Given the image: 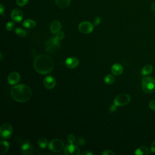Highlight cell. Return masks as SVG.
<instances>
[{"label": "cell", "instance_id": "35", "mask_svg": "<svg viewBox=\"0 0 155 155\" xmlns=\"http://www.w3.org/2000/svg\"><path fill=\"white\" fill-rule=\"evenodd\" d=\"M82 155H93L94 154V153H93L92 152H90V151H85L84 152H83L82 153Z\"/></svg>", "mask_w": 155, "mask_h": 155}, {"label": "cell", "instance_id": "15", "mask_svg": "<svg viewBox=\"0 0 155 155\" xmlns=\"http://www.w3.org/2000/svg\"><path fill=\"white\" fill-rule=\"evenodd\" d=\"M61 27H62L61 23L59 21H58V20L53 21L51 23L50 26V31L52 33L55 34L60 31V30L61 29Z\"/></svg>", "mask_w": 155, "mask_h": 155}, {"label": "cell", "instance_id": "23", "mask_svg": "<svg viewBox=\"0 0 155 155\" xmlns=\"http://www.w3.org/2000/svg\"><path fill=\"white\" fill-rule=\"evenodd\" d=\"M114 81H115L114 77L113 75L110 74L105 76V77L104 78V81L107 84H111L114 82Z\"/></svg>", "mask_w": 155, "mask_h": 155}, {"label": "cell", "instance_id": "19", "mask_svg": "<svg viewBox=\"0 0 155 155\" xmlns=\"http://www.w3.org/2000/svg\"><path fill=\"white\" fill-rule=\"evenodd\" d=\"M134 153L137 155H147L149 154V150L146 146H141L136 150Z\"/></svg>", "mask_w": 155, "mask_h": 155}, {"label": "cell", "instance_id": "29", "mask_svg": "<svg viewBox=\"0 0 155 155\" xmlns=\"http://www.w3.org/2000/svg\"><path fill=\"white\" fill-rule=\"evenodd\" d=\"M85 143V140L84 138L79 137L78 139V140L76 141V144L78 145H83Z\"/></svg>", "mask_w": 155, "mask_h": 155}, {"label": "cell", "instance_id": "20", "mask_svg": "<svg viewBox=\"0 0 155 155\" xmlns=\"http://www.w3.org/2000/svg\"><path fill=\"white\" fill-rule=\"evenodd\" d=\"M22 25L25 28H34L36 25V23L34 20H32L30 19H25L22 22Z\"/></svg>", "mask_w": 155, "mask_h": 155}, {"label": "cell", "instance_id": "7", "mask_svg": "<svg viewBox=\"0 0 155 155\" xmlns=\"http://www.w3.org/2000/svg\"><path fill=\"white\" fill-rule=\"evenodd\" d=\"M131 100L130 96L127 94H121L118 95L114 99V104L116 106H124L127 105Z\"/></svg>", "mask_w": 155, "mask_h": 155}, {"label": "cell", "instance_id": "1", "mask_svg": "<svg viewBox=\"0 0 155 155\" xmlns=\"http://www.w3.org/2000/svg\"><path fill=\"white\" fill-rule=\"evenodd\" d=\"M35 70L42 74L50 73L53 69V62L50 57L45 54L37 56L33 62Z\"/></svg>", "mask_w": 155, "mask_h": 155}, {"label": "cell", "instance_id": "16", "mask_svg": "<svg viewBox=\"0 0 155 155\" xmlns=\"http://www.w3.org/2000/svg\"><path fill=\"white\" fill-rule=\"evenodd\" d=\"M111 70L113 74L119 76L123 72V67L119 64H114L111 67Z\"/></svg>", "mask_w": 155, "mask_h": 155}, {"label": "cell", "instance_id": "24", "mask_svg": "<svg viewBox=\"0 0 155 155\" xmlns=\"http://www.w3.org/2000/svg\"><path fill=\"white\" fill-rule=\"evenodd\" d=\"M15 33L17 34V35H18L21 37H25L27 35V31L25 30H24L21 28H19V27H18L15 29Z\"/></svg>", "mask_w": 155, "mask_h": 155}, {"label": "cell", "instance_id": "11", "mask_svg": "<svg viewBox=\"0 0 155 155\" xmlns=\"http://www.w3.org/2000/svg\"><path fill=\"white\" fill-rule=\"evenodd\" d=\"M11 18L15 22H19L22 20L23 13L21 10L15 8L11 12Z\"/></svg>", "mask_w": 155, "mask_h": 155}, {"label": "cell", "instance_id": "8", "mask_svg": "<svg viewBox=\"0 0 155 155\" xmlns=\"http://www.w3.org/2000/svg\"><path fill=\"white\" fill-rule=\"evenodd\" d=\"M79 30L84 34H88L93 31L94 25L88 21H83L78 26Z\"/></svg>", "mask_w": 155, "mask_h": 155}, {"label": "cell", "instance_id": "36", "mask_svg": "<svg viewBox=\"0 0 155 155\" xmlns=\"http://www.w3.org/2000/svg\"><path fill=\"white\" fill-rule=\"evenodd\" d=\"M4 8L2 5V4L0 5V13L2 15H4Z\"/></svg>", "mask_w": 155, "mask_h": 155}, {"label": "cell", "instance_id": "33", "mask_svg": "<svg viewBox=\"0 0 155 155\" xmlns=\"http://www.w3.org/2000/svg\"><path fill=\"white\" fill-rule=\"evenodd\" d=\"M151 151L152 153H155V140L151 144Z\"/></svg>", "mask_w": 155, "mask_h": 155}, {"label": "cell", "instance_id": "22", "mask_svg": "<svg viewBox=\"0 0 155 155\" xmlns=\"http://www.w3.org/2000/svg\"><path fill=\"white\" fill-rule=\"evenodd\" d=\"M38 144L41 148H45L48 145V141L45 137H41L38 139Z\"/></svg>", "mask_w": 155, "mask_h": 155}, {"label": "cell", "instance_id": "9", "mask_svg": "<svg viewBox=\"0 0 155 155\" xmlns=\"http://www.w3.org/2000/svg\"><path fill=\"white\" fill-rule=\"evenodd\" d=\"M64 154L65 155H79L80 154V150L77 145L70 143L65 147L64 149Z\"/></svg>", "mask_w": 155, "mask_h": 155}, {"label": "cell", "instance_id": "4", "mask_svg": "<svg viewBox=\"0 0 155 155\" xmlns=\"http://www.w3.org/2000/svg\"><path fill=\"white\" fill-rule=\"evenodd\" d=\"M60 47V41L54 38L48 40L45 44V48L47 52L49 53H54Z\"/></svg>", "mask_w": 155, "mask_h": 155}, {"label": "cell", "instance_id": "3", "mask_svg": "<svg viewBox=\"0 0 155 155\" xmlns=\"http://www.w3.org/2000/svg\"><path fill=\"white\" fill-rule=\"evenodd\" d=\"M142 88L145 93H153L155 90V79L150 76L143 78L142 80Z\"/></svg>", "mask_w": 155, "mask_h": 155}, {"label": "cell", "instance_id": "2", "mask_svg": "<svg viewBox=\"0 0 155 155\" xmlns=\"http://www.w3.org/2000/svg\"><path fill=\"white\" fill-rule=\"evenodd\" d=\"M31 88L25 84L15 85L11 89L12 98L18 102H25L28 101L31 96Z\"/></svg>", "mask_w": 155, "mask_h": 155}, {"label": "cell", "instance_id": "32", "mask_svg": "<svg viewBox=\"0 0 155 155\" xmlns=\"http://www.w3.org/2000/svg\"><path fill=\"white\" fill-rule=\"evenodd\" d=\"M101 21V18L100 16H97L94 21V25H98Z\"/></svg>", "mask_w": 155, "mask_h": 155}, {"label": "cell", "instance_id": "31", "mask_svg": "<svg viewBox=\"0 0 155 155\" xmlns=\"http://www.w3.org/2000/svg\"><path fill=\"white\" fill-rule=\"evenodd\" d=\"M102 154L103 155H114L115 153L112 151L111 150H105L103 153H102Z\"/></svg>", "mask_w": 155, "mask_h": 155}, {"label": "cell", "instance_id": "14", "mask_svg": "<svg viewBox=\"0 0 155 155\" xmlns=\"http://www.w3.org/2000/svg\"><path fill=\"white\" fill-rule=\"evenodd\" d=\"M65 64L69 68H74L78 65L79 60L74 57H70L65 60Z\"/></svg>", "mask_w": 155, "mask_h": 155}, {"label": "cell", "instance_id": "25", "mask_svg": "<svg viewBox=\"0 0 155 155\" xmlns=\"http://www.w3.org/2000/svg\"><path fill=\"white\" fill-rule=\"evenodd\" d=\"M15 28V23L13 21H9L6 24V29L8 31H12Z\"/></svg>", "mask_w": 155, "mask_h": 155}, {"label": "cell", "instance_id": "13", "mask_svg": "<svg viewBox=\"0 0 155 155\" xmlns=\"http://www.w3.org/2000/svg\"><path fill=\"white\" fill-rule=\"evenodd\" d=\"M20 79V74L18 72H12L8 76V82L10 85H15L19 82Z\"/></svg>", "mask_w": 155, "mask_h": 155}, {"label": "cell", "instance_id": "18", "mask_svg": "<svg viewBox=\"0 0 155 155\" xmlns=\"http://www.w3.org/2000/svg\"><path fill=\"white\" fill-rule=\"evenodd\" d=\"M9 143L5 140H2L0 142V153L1 154H5L9 149Z\"/></svg>", "mask_w": 155, "mask_h": 155}, {"label": "cell", "instance_id": "34", "mask_svg": "<svg viewBox=\"0 0 155 155\" xmlns=\"http://www.w3.org/2000/svg\"><path fill=\"white\" fill-rule=\"evenodd\" d=\"M117 107L115 104H114L113 105H111L110 107V111L111 112H114L116 110V108H117Z\"/></svg>", "mask_w": 155, "mask_h": 155}, {"label": "cell", "instance_id": "5", "mask_svg": "<svg viewBox=\"0 0 155 155\" xmlns=\"http://www.w3.org/2000/svg\"><path fill=\"white\" fill-rule=\"evenodd\" d=\"M13 133V127L9 123H3L0 127L1 137L2 139H7L10 138Z\"/></svg>", "mask_w": 155, "mask_h": 155}, {"label": "cell", "instance_id": "27", "mask_svg": "<svg viewBox=\"0 0 155 155\" xmlns=\"http://www.w3.org/2000/svg\"><path fill=\"white\" fill-rule=\"evenodd\" d=\"M67 140L70 143H73L76 142V137L73 134H70L67 137Z\"/></svg>", "mask_w": 155, "mask_h": 155}, {"label": "cell", "instance_id": "12", "mask_svg": "<svg viewBox=\"0 0 155 155\" xmlns=\"http://www.w3.org/2000/svg\"><path fill=\"white\" fill-rule=\"evenodd\" d=\"M43 84L46 88L51 89L54 87L56 85V81L53 76H48L45 78L43 81Z\"/></svg>", "mask_w": 155, "mask_h": 155}, {"label": "cell", "instance_id": "10", "mask_svg": "<svg viewBox=\"0 0 155 155\" xmlns=\"http://www.w3.org/2000/svg\"><path fill=\"white\" fill-rule=\"evenodd\" d=\"M21 151L23 154L30 155L34 153V148L31 145L29 140H25L21 147Z\"/></svg>", "mask_w": 155, "mask_h": 155}, {"label": "cell", "instance_id": "26", "mask_svg": "<svg viewBox=\"0 0 155 155\" xmlns=\"http://www.w3.org/2000/svg\"><path fill=\"white\" fill-rule=\"evenodd\" d=\"M64 36H65V34L63 31H58V33H56V36H55V38L56 39H58V41H61L64 38Z\"/></svg>", "mask_w": 155, "mask_h": 155}, {"label": "cell", "instance_id": "28", "mask_svg": "<svg viewBox=\"0 0 155 155\" xmlns=\"http://www.w3.org/2000/svg\"><path fill=\"white\" fill-rule=\"evenodd\" d=\"M28 1V0H16V4L18 6L22 7L25 5L27 4Z\"/></svg>", "mask_w": 155, "mask_h": 155}, {"label": "cell", "instance_id": "21", "mask_svg": "<svg viewBox=\"0 0 155 155\" xmlns=\"http://www.w3.org/2000/svg\"><path fill=\"white\" fill-rule=\"evenodd\" d=\"M153 67L152 65L149 64L145 65L144 67H143V68L141 70V74L142 75H143V76L148 75L153 71Z\"/></svg>", "mask_w": 155, "mask_h": 155}, {"label": "cell", "instance_id": "30", "mask_svg": "<svg viewBox=\"0 0 155 155\" xmlns=\"http://www.w3.org/2000/svg\"><path fill=\"white\" fill-rule=\"evenodd\" d=\"M149 107L151 110L155 111V99L152 100L149 103Z\"/></svg>", "mask_w": 155, "mask_h": 155}, {"label": "cell", "instance_id": "6", "mask_svg": "<svg viewBox=\"0 0 155 155\" xmlns=\"http://www.w3.org/2000/svg\"><path fill=\"white\" fill-rule=\"evenodd\" d=\"M64 146V142L59 139H54L51 140L49 144H48V148L49 149L53 152L58 153L61 151L63 150Z\"/></svg>", "mask_w": 155, "mask_h": 155}, {"label": "cell", "instance_id": "17", "mask_svg": "<svg viewBox=\"0 0 155 155\" xmlns=\"http://www.w3.org/2000/svg\"><path fill=\"white\" fill-rule=\"evenodd\" d=\"M56 5L60 8H67L70 4L71 0H54Z\"/></svg>", "mask_w": 155, "mask_h": 155}]
</instances>
